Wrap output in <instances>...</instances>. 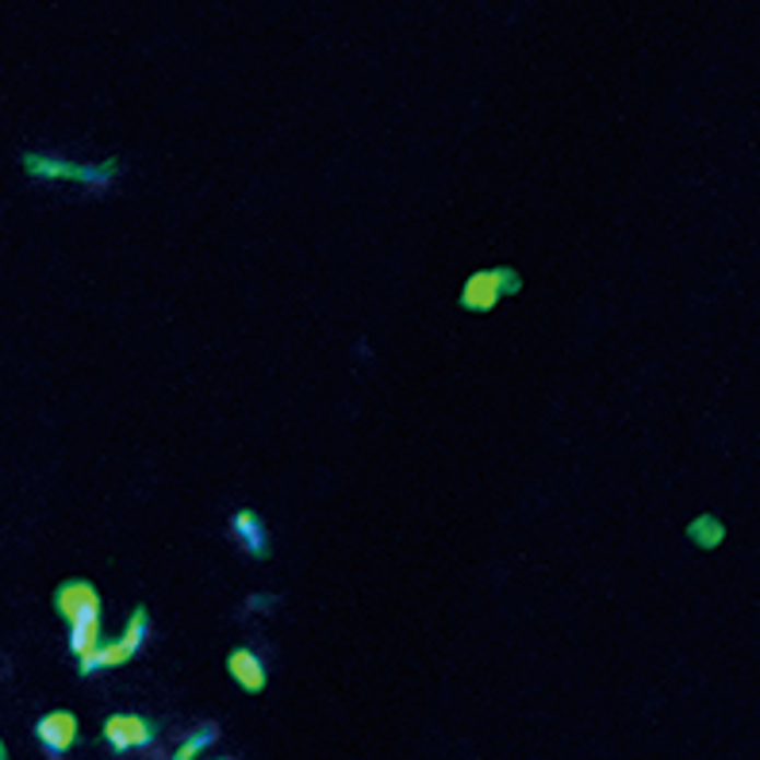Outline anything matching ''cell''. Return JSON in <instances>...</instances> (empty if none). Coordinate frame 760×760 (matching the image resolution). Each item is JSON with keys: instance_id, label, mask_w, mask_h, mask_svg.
Returning <instances> with one entry per match:
<instances>
[{"instance_id": "6", "label": "cell", "mask_w": 760, "mask_h": 760, "mask_svg": "<svg viewBox=\"0 0 760 760\" xmlns=\"http://www.w3.org/2000/svg\"><path fill=\"white\" fill-rule=\"evenodd\" d=\"M35 737H39V745L47 749L50 760L66 757V752H70V745L78 741V718H73L70 711L43 714V718L35 722Z\"/></svg>"}, {"instance_id": "1", "label": "cell", "mask_w": 760, "mask_h": 760, "mask_svg": "<svg viewBox=\"0 0 760 760\" xmlns=\"http://www.w3.org/2000/svg\"><path fill=\"white\" fill-rule=\"evenodd\" d=\"M55 607L66 622H70V650L85 657L89 650L101 645V596L93 584L70 581L55 592Z\"/></svg>"}, {"instance_id": "9", "label": "cell", "mask_w": 760, "mask_h": 760, "mask_svg": "<svg viewBox=\"0 0 760 760\" xmlns=\"http://www.w3.org/2000/svg\"><path fill=\"white\" fill-rule=\"evenodd\" d=\"M215 741H220V726H215V722H204V726H197V729H185L177 749H173L165 760H192L197 752H204L208 745H215Z\"/></svg>"}, {"instance_id": "4", "label": "cell", "mask_w": 760, "mask_h": 760, "mask_svg": "<svg viewBox=\"0 0 760 760\" xmlns=\"http://www.w3.org/2000/svg\"><path fill=\"white\" fill-rule=\"evenodd\" d=\"M518 289H523V281H518L515 269H507V266L480 269V273H472L469 281H465L461 307H469V312H492L503 296H511V292H518Z\"/></svg>"}, {"instance_id": "3", "label": "cell", "mask_w": 760, "mask_h": 760, "mask_svg": "<svg viewBox=\"0 0 760 760\" xmlns=\"http://www.w3.org/2000/svg\"><path fill=\"white\" fill-rule=\"evenodd\" d=\"M147 642H150V619L142 607H135L131 619H127V630L119 634V642L96 645V650H89L85 657H78L81 676H101V673H108V668L124 665V660H131Z\"/></svg>"}, {"instance_id": "8", "label": "cell", "mask_w": 760, "mask_h": 760, "mask_svg": "<svg viewBox=\"0 0 760 760\" xmlns=\"http://www.w3.org/2000/svg\"><path fill=\"white\" fill-rule=\"evenodd\" d=\"M227 668H231V676H235L238 688H246V691H261V688H266V680H269L266 660H261L254 650H246V645H243V650L231 653Z\"/></svg>"}, {"instance_id": "11", "label": "cell", "mask_w": 760, "mask_h": 760, "mask_svg": "<svg viewBox=\"0 0 760 760\" xmlns=\"http://www.w3.org/2000/svg\"><path fill=\"white\" fill-rule=\"evenodd\" d=\"M277 604H281V596H273V592H254V596L243 599L238 615H266V611H273Z\"/></svg>"}, {"instance_id": "10", "label": "cell", "mask_w": 760, "mask_h": 760, "mask_svg": "<svg viewBox=\"0 0 760 760\" xmlns=\"http://www.w3.org/2000/svg\"><path fill=\"white\" fill-rule=\"evenodd\" d=\"M688 538L695 541V546H703V549H718L722 538H726V526H722L714 515H699V518H691Z\"/></svg>"}, {"instance_id": "12", "label": "cell", "mask_w": 760, "mask_h": 760, "mask_svg": "<svg viewBox=\"0 0 760 760\" xmlns=\"http://www.w3.org/2000/svg\"><path fill=\"white\" fill-rule=\"evenodd\" d=\"M0 760H9V752H4V745H0Z\"/></svg>"}, {"instance_id": "7", "label": "cell", "mask_w": 760, "mask_h": 760, "mask_svg": "<svg viewBox=\"0 0 760 760\" xmlns=\"http://www.w3.org/2000/svg\"><path fill=\"white\" fill-rule=\"evenodd\" d=\"M231 538H235L238 549H243L246 557H254V561H266L269 557V530H266V523H261L258 511L238 507L235 515H231Z\"/></svg>"}, {"instance_id": "13", "label": "cell", "mask_w": 760, "mask_h": 760, "mask_svg": "<svg viewBox=\"0 0 760 760\" xmlns=\"http://www.w3.org/2000/svg\"><path fill=\"white\" fill-rule=\"evenodd\" d=\"M220 760H231V757H220Z\"/></svg>"}, {"instance_id": "2", "label": "cell", "mask_w": 760, "mask_h": 760, "mask_svg": "<svg viewBox=\"0 0 760 760\" xmlns=\"http://www.w3.org/2000/svg\"><path fill=\"white\" fill-rule=\"evenodd\" d=\"M24 169L32 180H78L93 192H108L119 177L116 162H70L55 154H24Z\"/></svg>"}, {"instance_id": "5", "label": "cell", "mask_w": 760, "mask_h": 760, "mask_svg": "<svg viewBox=\"0 0 760 760\" xmlns=\"http://www.w3.org/2000/svg\"><path fill=\"white\" fill-rule=\"evenodd\" d=\"M104 737L116 752H131V749H150L157 741L154 737V726L139 714H112L104 722Z\"/></svg>"}]
</instances>
